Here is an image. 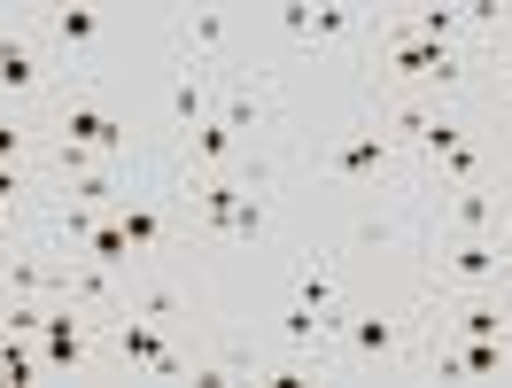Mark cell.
Returning a JSON list of instances; mask_svg holds the SVG:
<instances>
[{
    "mask_svg": "<svg viewBox=\"0 0 512 388\" xmlns=\"http://www.w3.org/2000/svg\"><path fill=\"white\" fill-rule=\"evenodd\" d=\"M388 70H396V78H419V86H443V94H458V78H466L458 47H443V39H412V32L388 39Z\"/></svg>",
    "mask_w": 512,
    "mask_h": 388,
    "instance_id": "6da1fadb",
    "label": "cell"
},
{
    "mask_svg": "<svg viewBox=\"0 0 512 388\" xmlns=\"http://www.w3.org/2000/svg\"><path fill=\"white\" fill-rule=\"evenodd\" d=\"M47 32H55L63 55H94V47H101V8H55Z\"/></svg>",
    "mask_w": 512,
    "mask_h": 388,
    "instance_id": "8fae6325",
    "label": "cell"
},
{
    "mask_svg": "<svg viewBox=\"0 0 512 388\" xmlns=\"http://www.w3.org/2000/svg\"><path fill=\"white\" fill-rule=\"evenodd\" d=\"M350 24H357L350 8H311V39H342Z\"/></svg>",
    "mask_w": 512,
    "mask_h": 388,
    "instance_id": "d4e9b609",
    "label": "cell"
},
{
    "mask_svg": "<svg viewBox=\"0 0 512 388\" xmlns=\"http://www.w3.org/2000/svg\"><path fill=\"white\" fill-rule=\"evenodd\" d=\"M218 117H225V125H233V132H249V125H256V117H264V94H256V86H241V94L225 101Z\"/></svg>",
    "mask_w": 512,
    "mask_h": 388,
    "instance_id": "603a6c76",
    "label": "cell"
},
{
    "mask_svg": "<svg viewBox=\"0 0 512 388\" xmlns=\"http://www.w3.org/2000/svg\"><path fill=\"white\" fill-rule=\"evenodd\" d=\"M233 148H241V132L225 125L218 109H210V117L187 132V156H194V163H210V171H218V163H233Z\"/></svg>",
    "mask_w": 512,
    "mask_h": 388,
    "instance_id": "7c38bea8",
    "label": "cell"
},
{
    "mask_svg": "<svg viewBox=\"0 0 512 388\" xmlns=\"http://www.w3.org/2000/svg\"><path fill=\"white\" fill-rule=\"evenodd\" d=\"M86 257H94V264H109V272H117V264H132V241H125V226H117L109 210H101V226L86 233Z\"/></svg>",
    "mask_w": 512,
    "mask_h": 388,
    "instance_id": "2e32d148",
    "label": "cell"
},
{
    "mask_svg": "<svg viewBox=\"0 0 512 388\" xmlns=\"http://www.w3.org/2000/svg\"><path fill=\"white\" fill-rule=\"evenodd\" d=\"M117 357H125V365H148V373H179V357L163 350V334L148 319H132V311L117 319Z\"/></svg>",
    "mask_w": 512,
    "mask_h": 388,
    "instance_id": "52a82bcc",
    "label": "cell"
},
{
    "mask_svg": "<svg viewBox=\"0 0 512 388\" xmlns=\"http://www.w3.org/2000/svg\"><path fill=\"white\" fill-rule=\"evenodd\" d=\"M458 334H505V311H497V303H466V311H458Z\"/></svg>",
    "mask_w": 512,
    "mask_h": 388,
    "instance_id": "cb8c5ba5",
    "label": "cell"
},
{
    "mask_svg": "<svg viewBox=\"0 0 512 388\" xmlns=\"http://www.w3.org/2000/svg\"><path fill=\"white\" fill-rule=\"evenodd\" d=\"M450 226H458V233H497V226H505V202L481 187V179H474V187H450Z\"/></svg>",
    "mask_w": 512,
    "mask_h": 388,
    "instance_id": "ba28073f",
    "label": "cell"
},
{
    "mask_svg": "<svg viewBox=\"0 0 512 388\" xmlns=\"http://www.w3.org/2000/svg\"><path fill=\"white\" fill-rule=\"evenodd\" d=\"M326 171H342V179H373V171H388V132H350L342 148H326Z\"/></svg>",
    "mask_w": 512,
    "mask_h": 388,
    "instance_id": "8992f818",
    "label": "cell"
},
{
    "mask_svg": "<svg viewBox=\"0 0 512 388\" xmlns=\"http://www.w3.org/2000/svg\"><path fill=\"white\" fill-rule=\"evenodd\" d=\"M474 179H481V148H474V140H458V148L443 156V187H474Z\"/></svg>",
    "mask_w": 512,
    "mask_h": 388,
    "instance_id": "44dd1931",
    "label": "cell"
},
{
    "mask_svg": "<svg viewBox=\"0 0 512 388\" xmlns=\"http://www.w3.org/2000/svg\"><path fill=\"white\" fill-rule=\"evenodd\" d=\"M443 373H512L505 334H466L458 350H443Z\"/></svg>",
    "mask_w": 512,
    "mask_h": 388,
    "instance_id": "9c48e42d",
    "label": "cell"
},
{
    "mask_svg": "<svg viewBox=\"0 0 512 388\" xmlns=\"http://www.w3.org/2000/svg\"><path fill=\"white\" fill-rule=\"evenodd\" d=\"M295 303H311V311H326V319H334V280H326V264H311V272H303Z\"/></svg>",
    "mask_w": 512,
    "mask_h": 388,
    "instance_id": "7402d4cb",
    "label": "cell"
},
{
    "mask_svg": "<svg viewBox=\"0 0 512 388\" xmlns=\"http://www.w3.org/2000/svg\"><path fill=\"white\" fill-rule=\"evenodd\" d=\"M0 226H8V202H0Z\"/></svg>",
    "mask_w": 512,
    "mask_h": 388,
    "instance_id": "4dcf8cb0",
    "label": "cell"
},
{
    "mask_svg": "<svg viewBox=\"0 0 512 388\" xmlns=\"http://www.w3.org/2000/svg\"><path fill=\"white\" fill-rule=\"evenodd\" d=\"M24 148H32V132L16 125V117H0V163H16Z\"/></svg>",
    "mask_w": 512,
    "mask_h": 388,
    "instance_id": "484cf974",
    "label": "cell"
},
{
    "mask_svg": "<svg viewBox=\"0 0 512 388\" xmlns=\"http://www.w3.org/2000/svg\"><path fill=\"white\" fill-rule=\"evenodd\" d=\"M140 311H148V319H171V311H179V295H171V288H148V295H140Z\"/></svg>",
    "mask_w": 512,
    "mask_h": 388,
    "instance_id": "4316f807",
    "label": "cell"
},
{
    "mask_svg": "<svg viewBox=\"0 0 512 388\" xmlns=\"http://www.w3.org/2000/svg\"><path fill=\"white\" fill-rule=\"evenodd\" d=\"M280 32H288V39H311V8H280Z\"/></svg>",
    "mask_w": 512,
    "mask_h": 388,
    "instance_id": "83f0119b",
    "label": "cell"
},
{
    "mask_svg": "<svg viewBox=\"0 0 512 388\" xmlns=\"http://www.w3.org/2000/svg\"><path fill=\"white\" fill-rule=\"evenodd\" d=\"M319 334H326V311H311V303H295L288 319H280V342H288L295 357L311 350V342H319Z\"/></svg>",
    "mask_w": 512,
    "mask_h": 388,
    "instance_id": "d6986e66",
    "label": "cell"
},
{
    "mask_svg": "<svg viewBox=\"0 0 512 388\" xmlns=\"http://www.w3.org/2000/svg\"><path fill=\"white\" fill-rule=\"evenodd\" d=\"M0 264H8V288H16V295H32V303H39L47 288H63V272H47L39 257H0Z\"/></svg>",
    "mask_w": 512,
    "mask_h": 388,
    "instance_id": "e0dca14e",
    "label": "cell"
},
{
    "mask_svg": "<svg viewBox=\"0 0 512 388\" xmlns=\"http://www.w3.org/2000/svg\"><path fill=\"white\" fill-rule=\"evenodd\" d=\"M497 86H505V94H512V63H505V70H497Z\"/></svg>",
    "mask_w": 512,
    "mask_h": 388,
    "instance_id": "f546056e",
    "label": "cell"
},
{
    "mask_svg": "<svg viewBox=\"0 0 512 388\" xmlns=\"http://www.w3.org/2000/svg\"><path fill=\"white\" fill-rule=\"evenodd\" d=\"M109 218H117V226H125V241L132 249H163V210H148V202H117V210H109Z\"/></svg>",
    "mask_w": 512,
    "mask_h": 388,
    "instance_id": "9a60e30c",
    "label": "cell"
},
{
    "mask_svg": "<svg viewBox=\"0 0 512 388\" xmlns=\"http://www.w3.org/2000/svg\"><path fill=\"white\" fill-rule=\"evenodd\" d=\"M396 350V319H357L350 326V357H388Z\"/></svg>",
    "mask_w": 512,
    "mask_h": 388,
    "instance_id": "ffe728a7",
    "label": "cell"
},
{
    "mask_svg": "<svg viewBox=\"0 0 512 388\" xmlns=\"http://www.w3.org/2000/svg\"><path fill=\"white\" fill-rule=\"evenodd\" d=\"M70 202H86V210H117V202H125V171H117V163L78 171V179H70Z\"/></svg>",
    "mask_w": 512,
    "mask_h": 388,
    "instance_id": "4fadbf2b",
    "label": "cell"
},
{
    "mask_svg": "<svg viewBox=\"0 0 512 388\" xmlns=\"http://www.w3.org/2000/svg\"><path fill=\"white\" fill-rule=\"evenodd\" d=\"M63 140H78V148H94V156H109V163L125 156V125H117L101 101H70L63 109Z\"/></svg>",
    "mask_w": 512,
    "mask_h": 388,
    "instance_id": "277c9868",
    "label": "cell"
},
{
    "mask_svg": "<svg viewBox=\"0 0 512 388\" xmlns=\"http://www.w3.org/2000/svg\"><path fill=\"white\" fill-rule=\"evenodd\" d=\"M194 210H202L210 233H264V202H256L249 187H233V179H202V187H194Z\"/></svg>",
    "mask_w": 512,
    "mask_h": 388,
    "instance_id": "7a4b0ae2",
    "label": "cell"
},
{
    "mask_svg": "<svg viewBox=\"0 0 512 388\" xmlns=\"http://www.w3.org/2000/svg\"><path fill=\"white\" fill-rule=\"evenodd\" d=\"M225 47V8H194L187 16V55H218Z\"/></svg>",
    "mask_w": 512,
    "mask_h": 388,
    "instance_id": "ac0fdd59",
    "label": "cell"
},
{
    "mask_svg": "<svg viewBox=\"0 0 512 388\" xmlns=\"http://www.w3.org/2000/svg\"><path fill=\"white\" fill-rule=\"evenodd\" d=\"M202 117H210V101H202V63H187L179 78H171V125L194 132Z\"/></svg>",
    "mask_w": 512,
    "mask_h": 388,
    "instance_id": "5bb4252c",
    "label": "cell"
},
{
    "mask_svg": "<svg viewBox=\"0 0 512 388\" xmlns=\"http://www.w3.org/2000/svg\"><path fill=\"white\" fill-rule=\"evenodd\" d=\"M39 365H47V373H78V365H86V319H78V311H47V326H39Z\"/></svg>",
    "mask_w": 512,
    "mask_h": 388,
    "instance_id": "5b68a950",
    "label": "cell"
},
{
    "mask_svg": "<svg viewBox=\"0 0 512 388\" xmlns=\"http://www.w3.org/2000/svg\"><path fill=\"white\" fill-rule=\"evenodd\" d=\"M0 94H39V55H32V39L24 32H0Z\"/></svg>",
    "mask_w": 512,
    "mask_h": 388,
    "instance_id": "30bf717a",
    "label": "cell"
},
{
    "mask_svg": "<svg viewBox=\"0 0 512 388\" xmlns=\"http://www.w3.org/2000/svg\"><path fill=\"white\" fill-rule=\"evenodd\" d=\"M443 280H450V288H489V280H505V241H489V233H466V241H450Z\"/></svg>",
    "mask_w": 512,
    "mask_h": 388,
    "instance_id": "3957f363",
    "label": "cell"
},
{
    "mask_svg": "<svg viewBox=\"0 0 512 388\" xmlns=\"http://www.w3.org/2000/svg\"><path fill=\"white\" fill-rule=\"evenodd\" d=\"M16 194H24V171H16V163H0V202H8V210H16Z\"/></svg>",
    "mask_w": 512,
    "mask_h": 388,
    "instance_id": "f1b7e54d",
    "label": "cell"
}]
</instances>
